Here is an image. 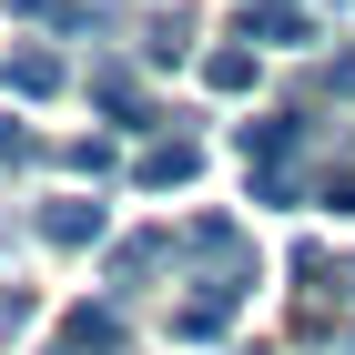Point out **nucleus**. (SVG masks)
Wrapping results in <instances>:
<instances>
[{"label":"nucleus","mask_w":355,"mask_h":355,"mask_svg":"<svg viewBox=\"0 0 355 355\" xmlns=\"http://www.w3.org/2000/svg\"><path fill=\"white\" fill-rule=\"evenodd\" d=\"M244 183L254 203H315V183H304V142H315V122H295V112H274V122H244Z\"/></svg>","instance_id":"f03ea898"},{"label":"nucleus","mask_w":355,"mask_h":355,"mask_svg":"<svg viewBox=\"0 0 355 355\" xmlns=\"http://www.w3.org/2000/svg\"><path fill=\"white\" fill-rule=\"evenodd\" d=\"M315 203L325 214H355V173H315Z\"/></svg>","instance_id":"f8f14e48"},{"label":"nucleus","mask_w":355,"mask_h":355,"mask_svg":"<svg viewBox=\"0 0 355 355\" xmlns=\"http://www.w3.org/2000/svg\"><path fill=\"white\" fill-rule=\"evenodd\" d=\"M51 355H122V295H112V304H82V315H61Z\"/></svg>","instance_id":"7ed1b4c3"},{"label":"nucleus","mask_w":355,"mask_h":355,"mask_svg":"<svg viewBox=\"0 0 355 355\" xmlns=\"http://www.w3.org/2000/svg\"><path fill=\"white\" fill-rule=\"evenodd\" d=\"M193 163H203V153L173 132V142H153V153H142V183H193Z\"/></svg>","instance_id":"1a4fd4ad"},{"label":"nucleus","mask_w":355,"mask_h":355,"mask_svg":"<svg viewBox=\"0 0 355 355\" xmlns=\"http://www.w3.org/2000/svg\"><path fill=\"white\" fill-rule=\"evenodd\" d=\"M203 82H214V92H244V82H254V51H244V41L203 51Z\"/></svg>","instance_id":"9d476101"},{"label":"nucleus","mask_w":355,"mask_h":355,"mask_svg":"<svg viewBox=\"0 0 355 355\" xmlns=\"http://www.w3.org/2000/svg\"><path fill=\"white\" fill-rule=\"evenodd\" d=\"M244 41H284V51H295V41H315V31H304V10H295V0H264V10L244 0Z\"/></svg>","instance_id":"423d86ee"},{"label":"nucleus","mask_w":355,"mask_h":355,"mask_svg":"<svg viewBox=\"0 0 355 355\" xmlns=\"http://www.w3.org/2000/svg\"><path fill=\"white\" fill-rule=\"evenodd\" d=\"M21 153H31V132H10V122H0V163H21Z\"/></svg>","instance_id":"4468645a"},{"label":"nucleus","mask_w":355,"mask_h":355,"mask_svg":"<svg viewBox=\"0 0 355 355\" xmlns=\"http://www.w3.org/2000/svg\"><path fill=\"white\" fill-rule=\"evenodd\" d=\"M183 41H193V10H183V0H173L163 21H153V41H142V51H153V61H183Z\"/></svg>","instance_id":"9b49d317"},{"label":"nucleus","mask_w":355,"mask_h":355,"mask_svg":"<svg viewBox=\"0 0 355 355\" xmlns=\"http://www.w3.org/2000/svg\"><path fill=\"white\" fill-rule=\"evenodd\" d=\"M41 244H61V254L102 244V203H92V193H71V203H51V214H41Z\"/></svg>","instance_id":"39448f33"},{"label":"nucleus","mask_w":355,"mask_h":355,"mask_svg":"<svg viewBox=\"0 0 355 355\" xmlns=\"http://www.w3.org/2000/svg\"><path fill=\"white\" fill-rule=\"evenodd\" d=\"M183 254H193V304L173 315L183 335H223V315L254 295V244L234 214H193L183 223Z\"/></svg>","instance_id":"f257e3e1"},{"label":"nucleus","mask_w":355,"mask_h":355,"mask_svg":"<svg viewBox=\"0 0 355 355\" xmlns=\"http://www.w3.org/2000/svg\"><path fill=\"white\" fill-rule=\"evenodd\" d=\"M183 254V234H132V244L112 254V295H142V274H163Z\"/></svg>","instance_id":"20e7f679"},{"label":"nucleus","mask_w":355,"mask_h":355,"mask_svg":"<svg viewBox=\"0 0 355 355\" xmlns=\"http://www.w3.org/2000/svg\"><path fill=\"white\" fill-rule=\"evenodd\" d=\"M0 82L21 92V102H41V92H61V51H10V71Z\"/></svg>","instance_id":"6e6552de"},{"label":"nucleus","mask_w":355,"mask_h":355,"mask_svg":"<svg viewBox=\"0 0 355 355\" xmlns=\"http://www.w3.org/2000/svg\"><path fill=\"white\" fill-rule=\"evenodd\" d=\"M31 325V295H21V284H0V335H21Z\"/></svg>","instance_id":"ddd939ff"},{"label":"nucleus","mask_w":355,"mask_h":355,"mask_svg":"<svg viewBox=\"0 0 355 355\" xmlns=\"http://www.w3.org/2000/svg\"><path fill=\"white\" fill-rule=\"evenodd\" d=\"M92 102H102L112 122H142V82L122 71V61H102V71H92Z\"/></svg>","instance_id":"0eeeda50"},{"label":"nucleus","mask_w":355,"mask_h":355,"mask_svg":"<svg viewBox=\"0 0 355 355\" xmlns=\"http://www.w3.org/2000/svg\"><path fill=\"white\" fill-rule=\"evenodd\" d=\"M345 295H355V284H345Z\"/></svg>","instance_id":"2eb2a0df"}]
</instances>
